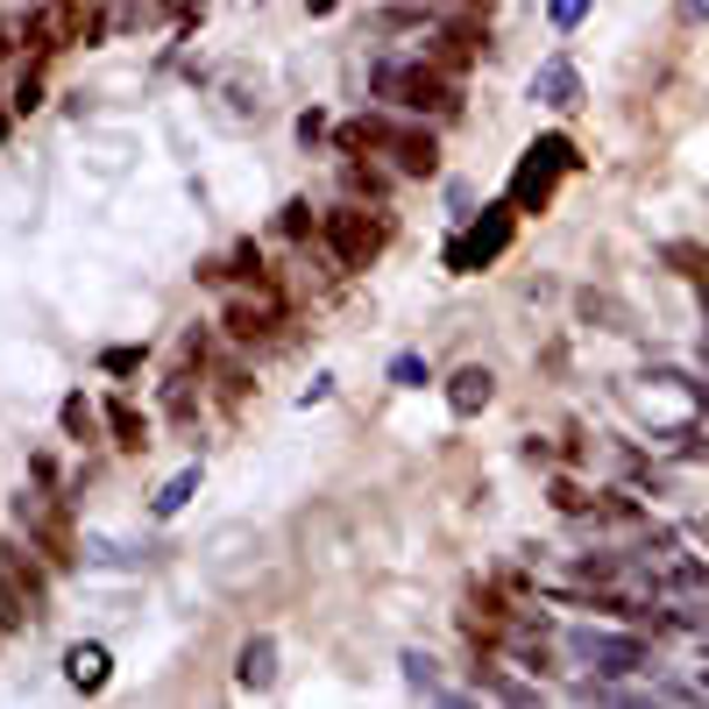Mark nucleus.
I'll use <instances>...</instances> for the list:
<instances>
[{
	"mask_svg": "<svg viewBox=\"0 0 709 709\" xmlns=\"http://www.w3.org/2000/svg\"><path fill=\"white\" fill-rule=\"evenodd\" d=\"M369 85H376V100H390L404 114H455V85L426 65H404V57H384L369 71Z\"/></svg>",
	"mask_w": 709,
	"mask_h": 709,
	"instance_id": "nucleus-1",
	"label": "nucleus"
},
{
	"mask_svg": "<svg viewBox=\"0 0 709 709\" xmlns=\"http://www.w3.org/2000/svg\"><path fill=\"white\" fill-rule=\"evenodd\" d=\"M575 660H596V674H639L653 667V653H645V639H617V631H575Z\"/></svg>",
	"mask_w": 709,
	"mask_h": 709,
	"instance_id": "nucleus-2",
	"label": "nucleus"
},
{
	"mask_svg": "<svg viewBox=\"0 0 709 709\" xmlns=\"http://www.w3.org/2000/svg\"><path fill=\"white\" fill-rule=\"evenodd\" d=\"M575 142H568V135H547V142H533L525 149V171H518V199L533 206V199H547L553 192V171H575Z\"/></svg>",
	"mask_w": 709,
	"mask_h": 709,
	"instance_id": "nucleus-3",
	"label": "nucleus"
},
{
	"mask_svg": "<svg viewBox=\"0 0 709 709\" xmlns=\"http://www.w3.org/2000/svg\"><path fill=\"white\" fill-rule=\"evenodd\" d=\"M511 241V206H490V220H476L461 241H447V270H482L490 255H504Z\"/></svg>",
	"mask_w": 709,
	"mask_h": 709,
	"instance_id": "nucleus-4",
	"label": "nucleus"
},
{
	"mask_svg": "<svg viewBox=\"0 0 709 709\" xmlns=\"http://www.w3.org/2000/svg\"><path fill=\"white\" fill-rule=\"evenodd\" d=\"M369 142H384L404 171H433V135H412V128H390V121H369Z\"/></svg>",
	"mask_w": 709,
	"mask_h": 709,
	"instance_id": "nucleus-5",
	"label": "nucleus"
},
{
	"mask_svg": "<svg viewBox=\"0 0 709 709\" xmlns=\"http://www.w3.org/2000/svg\"><path fill=\"white\" fill-rule=\"evenodd\" d=\"M533 100H547V107H575V100H582V79H575V65H568V57L539 65V71H533Z\"/></svg>",
	"mask_w": 709,
	"mask_h": 709,
	"instance_id": "nucleus-6",
	"label": "nucleus"
},
{
	"mask_svg": "<svg viewBox=\"0 0 709 709\" xmlns=\"http://www.w3.org/2000/svg\"><path fill=\"white\" fill-rule=\"evenodd\" d=\"M65 674H71V688H100L107 682V645H71Z\"/></svg>",
	"mask_w": 709,
	"mask_h": 709,
	"instance_id": "nucleus-7",
	"label": "nucleus"
},
{
	"mask_svg": "<svg viewBox=\"0 0 709 709\" xmlns=\"http://www.w3.org/2000/svg\"><path fill=\"white\" fill-rule=\"evenodd\" d=\"M270 660H277V645H270V639H249V645H241V688H270V674H277Z\"/></svg>",
	"mask_w": 709,
	"mask_h": 709,
	"instance_id": "nucleus-8",
	"label": "nucleus"
},
{
	"mask_svg": "<svg viewBox=\"0 0 709 709\" xmlns=\"http://www.w3.org/2000/svg\"><path fill=\"white\" fill-rule=\"evenodd\" d=\"M447 398H455V412L469 419L476 404H490V369H461V376H455V390H447Z\"/></svg>",
	"mask_w": 709,
	"mask_h": 709,
	"instance_id": "nucleus-9",
	"label": "nucleus"
},
{
	"mask_svg": "<svg viewBox=\"0 0 709 709\" xmlns=\"http://www.w3.org/2000/svg\"><path fill=\"white\" fill-rule=\"evenodd\" d=\"M199 490V469H178L171 482H163V496H157V518H178V511H185V496Z\"/></svg>",
	"mask_w": 709,
	"mask_h": 709,
	"instance_id": "nucleus-10",
	"label": "nucleus"
},
{
	"mask_svg": "<svg viewBox=\"0 0 709 709\" xmlns=\"http://www.w3.org/2000/svg\"><path fill=\"white\" fill-rule=\"evenodd\" d=\"M404 682H412V688H426V696H447V688H441V674H433V660H426V653H404Z\"/></svg>",
	"mask_w": 709,
	"mask_h": 709,
	"instance_id": "nucleus-11",
	"label": "nucleus"
},
{
	"mask_svg": "<svg viewBox=\"0 0 709 709\" xmlns=\"http://www.w3.org/2000/svg\"><path fill=\"white\" fill-rule=\"evenodd\" d=\"M390 384L398 390H426V355H398L390 362Z\"/></svg>",
	"mask_w": 709,
	"mask_h": 709,
	"instance_id": "nucleus-12",
	"label": "nucleus"
},
{
	"mask_svg": "<svg viewBox=\"0 0 709 709\" xmlns=\"http://www.w3.org/2000/svg\"><path fill=\"white\" fill-rule=\"evenodd\" d=\"M590 14V0H553V28H575Z\"/></svg>",
	"mask_w": 709,
	"mask_h": 709,
	"instance_id": "nucleus-13",
	"label": "nucleus"
},
{
	"mask_svg": "<svg viewBox=\"0 0 709 709\" xmlns=\"http://www.w3.org/2000/svg\"><path fill=\"white\" fill-rule=\"evenodd\" d=\"M702 688H709V667H702Z\"/></svg>",
	"mask_w": 709,
	"mask_h": 709,
	"instance_id": "nucleus-14",
	"label": "nucleus"
},
{
	"mask_svg": "<svg viewBox=\"0 0 709 709\" xmlns=\"http://www.w3.org/2000/svg\"><path fill=\"white\" fill-rule=\"evenodd\" d=\"M702 14H709V0H702Z\"/></svg>",
	"mask_w": 709,
	"mask_h": 709,
	"instance_id": "nucleus-15",
	"label": "nucleus"
}]
</instances>
